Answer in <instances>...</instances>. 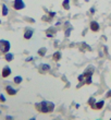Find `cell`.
<instances>
[{
  "instance_id": "obj_30",
  "label": "cell",
  "mask_w": 111,
  "mask_h": 120,
  "mask_svg": "<svg viewBox=\"0 0 111 120\" xmlns=\"http://www.w3.org/2000/svg\"><path fill=\"white\" fill-rule=\"evenodd\" d=\"M0 23H1V22H0Z\"/></svg>"
},
{
  "instance_id": "obj_24",
  "label": "cell",
  "mask_w": 111,
  "mask_h": 120,
  "mask_svg": "<svg viewBox=\"0 0 111 120\" xmlns=\"http://www.w3.org/2000/svg\"><path fill=\"white\" fill-rule=\"evenodd\" d=\"M106 97H107V98L111 97V91H108V93H107V94H106Z\"/></svg>"
},
{
  "instance_id": "obj_2",
  "label": "cell",
  "mask_w": 111,
  "mask_h": 120,
  "mask_svg": "<svg viewBox=\"0 0 111 120\" xmlns=\"http://www.w3.org/2000/svg\"><path fill=\"white\" fill-rule=\"evenodd\" d=\"M10 48H11V44L10 41H6V39H1L0 41V51L2 54H7L10 51Z\"/></svg>"
},
{
  "instance_id": "obj_1",
  "label": "cell",
  "mask_w": 111,
  "mask_h": 120,
  "mask_svg": "<svg viewBox=\"0 0 111 120\" xmlns=\"http://www.w3.org/2000/svg\"><path fill=\"white\" fill-rule=\"evenodd\" d=\"M35 107L41 114H49L54 109V104L49 101H43L38 104H35Z\"/></svg>"
},
{
  "instance_id": "obj_16",
  "label": "cell",
  "mask_w": 111,
  "mask_h": 120,
  "mask_svg": "<svg viewBox=\"0 0 111 120\" xmlns=\"http://www.w3.org/2000/svg\"><path fill=\"white\" fill-rule=\"evenodd\" d=\"M46 52H47V49H46L45 47L40 48V49L38 50V55H39L40 57H45V55H46Z\"/></svg>"
},
{
  "instance_id": "obj_28",
  "label": "cell",
  "mask_w": 111,
  "mask_h": 120,
  "mask_svg": "<svg viewBox=\"0 0 111 120\" xmlns=\"http://www.w3.org/2000/svg\"><path fill=\"white\" fill-rule=\"evenodd\" d=\"M29 120H36V118H31Z\"/></svg>"
},
{
  "instance_id": "obj_11",
  "label": "cell",
  "mask_w": 111,
  "mask_h": 120,
  "mask_svg": "<svg viewBox=\"0 0 111 120\" xmlns=\"http://www.w3.org/2000/svg\"><path fill=\"white\" fill-rule=\"evenodd\" d=\"M61 58H62V55H61L60 51H56V52L52 55V59H54V61H59Z\"/></svg>"
},
{
  "instance_id": "obj_10",
  "label": "cell",
  "mask_w": 111,
  "mask_h": 120,
  "mask_svg": "<svg viewBox=\"0 0 111 120\" xmlns=\"http://www.w3.org/2000/svg\"><path fill=\"white\" fill-rule=\"evenodd\" d=\"M79 50L81 51H85V50H92V48L89 47L88 45L86 44V43H81V45H79Z\"/></svg>"
},
{
  "instance_id": "obj_19",
  "label": "cell",
  "mask_w": 111,
  "mask_h": 120,
  "mask_svg": "<svg viewBox=\"0 0 111 120\" xmlns=\"http://www.w3.org/2000/svg\"><path fill=\"white\" fill-rule=\"evenodd\" d=\"M71 31H72V27H69V29L65 30V33H64V35H65V37H69V36H70Z\"/></svg>"
},
{
  "instance_id": "obj_6",
  "label": "cell",
  "mask_w": 111,
  "mask_h": 120,
  "mask_svg": "<svg viewBox=\"0 0 111 120\" xmlns=\"http://www.w3.org/2000/svg\"><path fill=\"white\" fill-rule=\"evenodd\" d=\"M89 27H90V31L92 32H98L99 29H100V26H99L98 22H96V21H92L90 22V25H89Z\"/></svg>"
},
{
  "instance_id": "obj_17",
  "label": "cell",
  "mask_w": 111,
  "mask_h": 120,
  "mask_svg": "<svg viewBox=\"0 0 111 120\" xmlns=\"http://www.w3.org/2000/svg\"><path fill=\"white\" fill-rule=\"evenodd\" d=\"M8 12H9L8 7H7L6 4H2V15L3 16H7V15H8Z\"/></svg>"
},
{
  "instance_id": "obj_5",
  "label": "cell",
  "mask_w": 111,
  "mask_h": 120,
  "mask_svg": "<svg viewBox=\"0 0 111 120\" xmlns=\"http://www.w3.org/2000/svg\"><path fill=\"white\" fill-rule=\"evenodd\" d=\"M6 92H7V94L10 95V96H14V95H16V93H18V90L15 89H13L12 86H10V85H7L6 86Z\"/></svg>"
},
{
  "instance_id": "obj_22",
  "label": "cell",
  "mask_w": 111,
  "mask_h": 120,
  "mask_svg": "<svg viewBox=\"0 0 111 120\" xmlns=\"http://www.w3.org/2000/svg\"><path fill=\"white\" fill-rule=\"evenodd\" d=\"M0 101H1V103H4V101H6V97H4L2 94H0Z\"/></svg>"
},
{
  "instance_id": "obj_4",
  "label": "cell",
  "mask_w": 111,
  "mask_h": 120,
  "mask_svg": "<svg viewBox=\"0 0 111 120\" xmlns=\"http://www.w3.org/2000/svg\"><path fill=\"white\" fill-rule=\"evenodd\" d=\"M11 73H12V70L10 69V67L6 66V67H3L2 71H1V76L6 79V78H8V76H9Z\"/></svg>"
},
{
  "instance_id": "obj_18",
  "label": "cell",
  "mask_w": 111,
  "mask_h": 120,
  "mask_svg": "<svg viewBox=\"0 0 111 120\" xmlns=\"http://www.w3.org/2000/svg\"><path fill=\"white\" fill-rule=\"evenodd\" d=\"M95 103H96V101H95V98H94V97H90V98L88 99V105H89V106H90L92 108H93V106L95 105Z\"/></svg>"
},
{
  "instance_id": "obj_15",
  "label": "cell",
  "mask_w": 111,
  "mask_h": 120,
  "mask_svg": "<svg viewBox=\"0 0 111 120\" xmlns=\"http://www.w3.org/2000/svg\"><path fill=\"white\" fill-rule=\"evenodd\" d=\"M13 81H14V83L15 84H21L22 83V81H23V78L22 76H20V75H18V76H14V79H13Z\"/></svg>"
},
{
  "instance_id": "obj_3",
  "label": "cell",
  "mask_w": 111,
  "mask_h": 120,
  "mask_svg": "<svg viewBox=\"0 0 111 120\" xmlns=\"http://www.w3.org/2000/svg\"><path fill=\"white\" fill-rule=\"evenodd\" d=\"M25 8V3L23 0H14L13 2V9L15 10H22Z\"/></svg>"
},
{
  "instance_id": "obj_21",
  "label": "cell",
  "mask_w": 111,
  "mask_h": 120,
  "mask_svg": "<svg viewBox=\"0 0 111 120\" xmlns=\"http://www.w3.org/2000/svg\"><path fill=\"white\" fill-rule=\"evenodd\" d=\"M84 78H85V76H84V74H79V75L77 76V80H79V82H82L83 80H84Z\"/></svg>"
},
{
  "instance_id": "obj_12",
  "label": "cell",
  "mask_w": 111,
  "mask_h": 120,
  "mask_svg": "<svg viewBox=\"0 0 111 120\" xmlns=\"http://www.w3.org/2000/svg\"><path fill=\"white\" fill-rule=\"evenodd\" d=\"M4 59H6L8 62H10V61H12V60L14 59V56H13V54H11V52H7V54H4Z\"/></svg>"
},
{
  "instance_id": "obj_25",
  "label": "cell",
  "mask_w": 111,
  "mask_h": 120,
  "mask_svg": "<svg viewBox=\"0 0 111 120\" xmlns=\"http://www.w3.org/2000/svg\"><path fill=\"white\" fill-rule=\"evenodd\" d=\"M6 120H13V117H12V116H7Z\"/></svg>"
},
{
  "instance_id": "obj_7",
  "label": "cell",
  "mask_w": 111,
  "mask_h": 120,
  "mask_svg": "<svg viewBox=\"0 0 111 120\" xmlns=\"http://www.w3.org/2000/svg\"><path fill=\"white\" fill-rule=\"evenodd\" d=\"M33 34H34V31H33L32 29H26L25 32H24V38L29 41V39H31V38H32Z\"/></svg>"
},
{
  "instance_id": "obj_27",
  "label": "cell",
  "mask_w": 111,
  "mask_h": 120,
  "mask_svg": "<svg viewBox=\"0 0 111 120\" xmlns=\"http://www.w3.org/2000/svg\"><path fill=\"white\" fill-rule=\"evenodd\" d=\"M32 60H33V58L31 57V58H29V59H26V61H32Z\"/></svg>"
},
{
  "instance_id": "obj_14",
  "label": "cell",
  "mask_w": 111,
  "mask_h": 120,
  "mask_svg": "<svg viewBox=\"0 0 111 120\" xmlns=\"http://www.w3.org/2000/svg\"><path fill=\"white\" fill-rule=\"evenodd\" d=\"M62 7L64 8V10H70V0H64L62 2Z\"/></svg>"
},
{
  "instance_id": "obj_9",
  "label": "cell",
  "mask_w": 111,
  "mask_h": 120,
  "mask_svg": "<svg viewBox=\"0 0 111 120\" xmlns=\"http://www.w3.org/2000/svg\"><path fill=\"white\" fill-rule=\"evenodd\" d=\"M50 70V66L49 64H40V67H39V72L40 73H46V72H48Z\"/></svg>"
},
{
  "instance_id": "obj_20",
  "label": "cell",
  "mask_w": 111,
  "mask_h": 120,
  "mask_svg": "<svg viewBox=\"0 0 111 120\" xmlns=\"http://www.w3.org/2000/svg\"><path fill=\"white\" fill-rule=\"evenodd\" d=\"M85 84H92V76H88V78H86Z\"/></svg>"
},
{
  "instance_id": "obj_13",
  "label": "cell",
  "mask_w": 111,
  "mask_h": 120,
  "mask_svg": "<svg viewBox=\"0 0 111 120\" xmlns=\"http://www.w3.org/2000/svg\"><path fill=\"white\" fill-rule=\"evenodd\" d=\"M93 73H94V69H93V68H90L89 70L88 69L86 70L83 74H84V76H85V78H88V76H93Z\"/></svg>"
},
{
  "instance_id": "obj_23",
  "label": "cell",
  "mask_w": 111,
  "mask_h": 120,
  "mask_svg": "<svg viewBox=\"0 0 111 120\" xmlns=\"http://www.w3.org/2000/svg\"><path fill=\"white\" fill-rule=\"evenodd\" d=\"M49 13V16L50 18H54V16H56V12H48Z\"/></svg>"
},
{
  "instance_id": "obj_26",
  "label": "cell",
  "mask_w": 111,
  "mask_h": 120,
  "mask_svg": "<svg viewBox=\"0 0 111 120\" xmlns=\"http://www.w3.org/2000/svg\"><path fill=\"white\" fill-rule=\"evenodd\" d=\"M90 13H92V14L95 13V8H92V9H90Z\"/></svg>"
},
{
  "instance_id": "obj_29",
  "label": "cell",
  "mask_w": 111,
  "mask_h": 120,
  "mask_svg": "<svg viewBox=\"0 0 111 120\" xmlns=\"http://www.w3.org/2000/svg\"><path fill=\"white\" fill-rule=\"evenodd\" d=\"M110 120H111V118H110Z\"/></svg>"
},
{
  "instance_id": "obj_8",
  "label": "cell",
  "mask_w": 111,
  "mask_h": 120,
  "mask_svg": "<svg viewBox=\"0 0 111 120\" xmlns=\"http://www.w3.org/2000/svg\"><path fill=\"white\" fill-rule=\"evenodd\" d=\"M104 105H105V101H96L95 105L93 106V109H96V110H100V109H102V107H104Z\"/></svg>"
}]
</instances>
